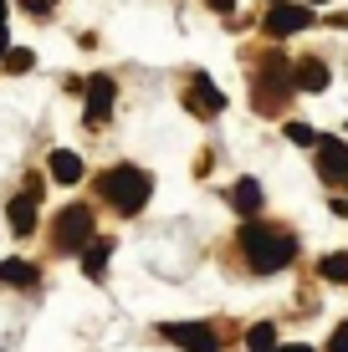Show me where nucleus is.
<instances>
[{
    "mask_svg": "<svg viewBox=\"0 0 348 352\" xmlns=\"http://www.w3.org/2000/svg\"><path fill=\"white\" fill-rule=\"evenodd\" d=\"M323 281H343L348 286V256H323Z\"/></svg>",
    "mask_w": 348,
    "mask_h": 352,
    "instance_id": "17",
    "label": "nucleus"
},
{
    "mask_svg": "<svg viewBox=\"0 0 348 352\" xmlns=\"http://www.w3.org/2000/svg\"><path fill=\"white\" fill-rule=\"evenodd\" d=\"M318 179L323 184H348V143L343 138L318 143Z\"/></svg>",
    "mask_w": 348,
    "mask_h": 352,
    "instance_id": "6",
    "label": "nucleus"
},
{
    "mask_svg": "<svg viewBox=\"0 0 348 352\" xmlns=\"http://www.w3.org/2000/svg\"><path fill=\"white\" fill-rule=\"evenodd\" d=\"M246 347H251V352H277V327H272V322H256V327L246 332Z\"/></svg>",
    "mask_w": 348,
    "mask_h": 352,
    "instance_id": "16",
    "label": "nucleus"
},
{
    "mask_svg": "<svg viewBox=\"0 0 348 352\" xmlns=\"http://www.w3.org/2000/svg\"><path fill=\"white\" fill-rule=\"evenodd\" d=\"M303 6H323V0H303Z\"/></svg>",
    "mask_w": 348,
    "mask_h": 352,
    "instance_id": "26",
    "label": "nucleus"
},
{
    "mask_svg": "<svg viewBox=\"0 0 348 352\" xmlns=\"http://www.w3.org/2000/svg\"><path fill=\"white\" fill-rule=\"evenodd\" d=\"M113 77H92L88 82V113H82V118H88V128H98V123H108V113H113Z\"/></svg>",
    "mask_w": 348,
    "mask_h": 352,
    "instance_id": "9",
    "label": "nucleus"
},
{
    "mask_svg": "<svg viewBox=\"0 0 348 352\" xmlns=\"http://www.w3.org/2000/svg\"><path fill=\"white\" fill-rule=\"evenodd\" d=\"M6 67H10V72H31V67H36V52H26V46H10Z\"/></svg>",
    "mask_w": 348,
    "mask_h": 352,
    "instance_id": "19",
    "label": "nucleus"
},
{
    "mask_svg": "<svg viewBox=\"0 0 348 352\" xmlns=\"http://www.w3.org/2000/svg\"><path fill=\"white\" fill-rule=\"evenodd\" d=\"M287 138H292L297 148H313V143H323V138H318V133L307 128V123H287Z\"/></svg>",
    "mask_w": 348,
    "mask_h": 352,
    "instance_id": "18",
    "label": "nucleus"
},
{
    "mask_svg": "<svg viewBox=\"0 0 348 352\" xmlns=\"http://www.w3.org/2000/svg\"><path fill=\"white\" fill-rule=\"evenodd\" d=\"M0 56H10V36H6V26H0Z\"/></svg>",
    "mask_w": 348,
    "mask_h": 352,
    "instance_id": "22",
    "label": "nucleus"
},
{
    "mask_svg": "<svg viewBox=\"0 0 348 352\" xmlns=\"http://www.w3.org/2000/svg\"><path fill=\"white\" fill-rule=\"evenodd\" d=\"M46 174L57 179V184H77L82 179V159L72 148H52V159H46Z\"/></svg>",
    "mask_w": 348,
    "mask_h": 352,
    "instance_id": "11",
    "label": "nucleus"
},
{
    "mask_svg": "<svg viewBox=\"0 0 348 352\" xmlns=\"http://www.w3.org/2000/svg\"><path fill=\"white\" fill-rule=\"evenodd\" d=\"M98 194L118 214H139L143 204H149V194H154V179L143 174V168H134V164H118V168H108L98 179Z\"/></svg>",
    "mask_w": 348,
    "mask_h": 352,
    "instance_id": "2",
    "label": "nucleus"
},
{
    "mask_svg": "<svg viewBox=\"0 0 348 352\" xmlns=\"http://www.w3.org/2000/svg\"><path fill=\"white\" fill-rule=\"evenodd\" d=\"M185 107H190L195 118H221L225 97L215 92V82L205 77V72H195V77H190V92H185Z\"/></svg>",
    "mask_w": 348,
    "mask_h": 352,
    "instance_id": "7",
    "label": "nucleus"
},
{
    "mask_svg": "<svg viewBox=\"0 0 348 352\" xmlns=\"http://www.w3.org/2000/svg\"><path fill=\"white\" fill-rule=\"evenodd\" d=\"M297 87H307V92H323V87H328V67H323L318 56L297 62Z\"/></svg>",
    "mask_w": 348,
    "mask_h": 352,
    "instance_id": "14",
    "label": "nucleus"
},
{
    "mask_svg": "<svg viewBox=\"0 0 348 352\" xmlns=\"http://www.w3.org/2000/svg\"><path fill=\"white\" fill-rule=\"evenodd\" d=\"M52 245L62 250V256H72V250H88V245H92V210H88V204H67V210L57 214Z\"/></svg>",
    "mask_w": 348,
    "mask_h": 352,
    "instance_id": "4",
    "label": "nucleus"
},
{
    "mask_svg": "<svg viewBox=\"0 0 348 352\" xmlns=\"http://www.w3.org/2000/svg\"><path fill=\"white\" fill-rule=\"evenodd\" d=\"M241 250L251 256V265H256L261 276H272V271H287V265L297 261V235L267 225V220H246L241 225Z\"/></svg>",
    "mask_w": 348,
    "mask_h": 352,
    "instance_id": "1",
    "label": "nucleus"
},
{
    "mask_svg": "<svg viewBox=\"0 0 348 352\" xmlns=\"http://www.w3.org/2000/svg\"><path fill=\"white\" fill-rule=\"evenodd\" d=\"M272 6H287V0H272Z\"/></svg>",
    "mask_w": 348,
    "mask_h": 352,
    "instance_id": "27",
    "label": "nucleus"
},
{
    "mask_svg": "<svg viewBox=\"0 0 348 352\" xmlns=\"http://www.w3.org/2000/svg\"><path fill=\"white\" fill-rule=\"evenodd\" d=\"M21 6H26V10H31V16H46V10H52V6H57V0H21Z\"/></svg>",
    "mask_w": 348,
    "mask_h": 352,
    "instance_id": "21",
    "label": "nucleus"
},
{
    "mask_svg": "<svg viewBox=\"0 0 348 352\" xmlns=\"http://www.w3.org/2000/svg\"><path fill=\"white\" fill-rule=\"evenodd\" d=\"M277 352H313V347H277Z\"/></svg>",
    "mask_w": 348,
    "mask_h": 352,
    "instance_id": "24",
    "label": "nucleus"
},
{
    "mask_svg": "<svg viewBox=\"0 0 348 352\" xmlns=\"http://www.w3.org/2000/svg\"><path fill=\"white\" fill-rule=\"evenodd\" d=\"M0 26H6V0H0Z\"/></svg>",
    "mask_w": 348,
    "mask_h": 352,
    "instance_id": "25",
    "label": "nucleus"
},
{
    "mask_svg": "<svg viewBox=\"0 0 348 352\" xmlns=\"http://www.w3.org/2000/svg\"><path fill=\"white\" fill-rule=\"evenodd\" d=\"M297 92V67H287L282 52H272L261 62V82H256V113H282L287 97Z\"/></svg>",
    "mask_w": 348,
    "mask_h": 352,
    "instance_id": "3",
    "label": "nucleus"
},
{
    "mask_svg": "<svg viewBox=\"0 0 348 352\" xmlns=\"http://www.w3.org/2000/svg\"><path fill=\"white\" fill-rule=\"evenodd\" d=\"M210 6H215V10H236V0H210Z\"/></svg>",
    "mask_w": 348,
    "mask_h": 352,
    "instance_id": "23",
    "label": "nucleus"
},
{
    "mask_svg": "<svg viewBox=\"0 0 348 352\" xmlns=\"http://www.w3.org/2000/svg\"><path fill=\"white\" fill-rule=\"evenodd\" d=\"M328 352H348V322L333 327V337H328Z\"/></svg>",
    "mask_w": 348,
    "mask_h": 352,
    "instance_id": "20",
    "label": "nucleus"
},
{
    "mask_svg": "<svg viewBox=\"0 0 348 352\" xmlns=\"http://www.w3.org/2000/svg\"><path fill=\"white\" fill-rule=\"evenodd\" d=\"M36 199H41V194L21 189L16 199L6 204V220H10V230H16V235H31V230H36Z\"/></svg>",
    "mask_w": 348,
    "mask_h": 352,
    "instance_id": "10",
    "label": "nucleus"
},
{
    "mask_svg": "<svg viewBox=\"0 0 348 352\" xmlns=\"http://www.w3.org/2000/svg\"><path fill=\"white\" fill-rule=\"evenodd\" d=\"M0 281L6 286H36L41 276H36V265H26V261H0Z\"/></svg>",
    "mask_w": 348,
    "mask_h": 352,
    "instance_id": "15",
    "label": "nucleus"
},
{
    "mask_svg": "<svg viewBox=\"0 0 348 352\" xmlns=\"http://www.w3.org/2000/svg\"><path fill=\"white\" fill-rule=\"evenodd\" d=\"M231 210L236 214H256L261 210V179H241V184L231 189Z\"/></svg>",
    "mask_w": 348,
    "mask_h": 352,
    "instance_id": "12",
    "label": "nucleus"
},
{
    "mask_svg": "<svg viewBox=\"0 0 348 352\" xmlns=\"http://www.w3.org/2000/svg\"><path fill=\"white\" fill-rule=\"evenodd\" d=\"M307 26H313V10L292 6V0H287V6H272V16H267V31L272 36H297V31H307Z\"/></svg>",
    "mask_w": 348,
    "mask_h": 352,
    "instance_id": "8",
    "label": "nucleus"
},
{
    "mask_svg": "<svg viewBox=\"0 0 348 352\" xmlns=\"http://www.w3.org/2000/svg\"><path fill=\"white\" fill-rule=\"evenodd\" d=\"M108 256H113V240H92V245L82 250V271H88L92 281H103L108 276Z\"/></svg>",
    "mask_w": 348,
    "mask_h": 352,
    "instance_id": "13",
    "label": "nucleus"
},
{
    "mask_svg": "<svg viewBox=\"0 0 348 352\" xmlns=\"http://www.w3.org/2000/svg\"><path fill=\"white\" fill-rule=\"evenodd\" d=\"M159 337H170V342L185 347V352H221V337H215V327H205V322H164Z\"/></svg>",
    "mask_w": 348,
    "mask_h": 352,
    "instance_id": "5",
    "label": "nucleus"
}]
</instances>
